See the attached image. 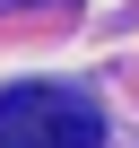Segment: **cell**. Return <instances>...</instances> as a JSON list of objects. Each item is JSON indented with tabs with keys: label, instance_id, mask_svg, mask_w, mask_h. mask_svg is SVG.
Segmentation results:
<instances>
[{
	"label": "cell",
	"instance_id": "7a4b0ae2",
	"mask_svg": "<svg viewBox=\"0 0 139 148\" xmlns=\"http://www.w3.org/2000/svg\"><path fill=\"white\" fill-rule=\"evenodd\" d=\"M0 9H35V0H0Z\"/></svg>",
	"mask_w": 139,
	"mask_h": 148
},
{
	"label": "cell",
	"instance_id": "6da1fadb",
	"mask_svg": "<svg viewBox=\"0 0 139 148\" xmlns=\"http://www.w3.org/2000/svg\"><path fill=\"white\" fill-rule=\"evenodd\" d=\"M0 148H104V122L70 87H9L0 96Z\"/></svg>",
	"mask_w": 139,
	"mask_h": 148
}]
</instances>
